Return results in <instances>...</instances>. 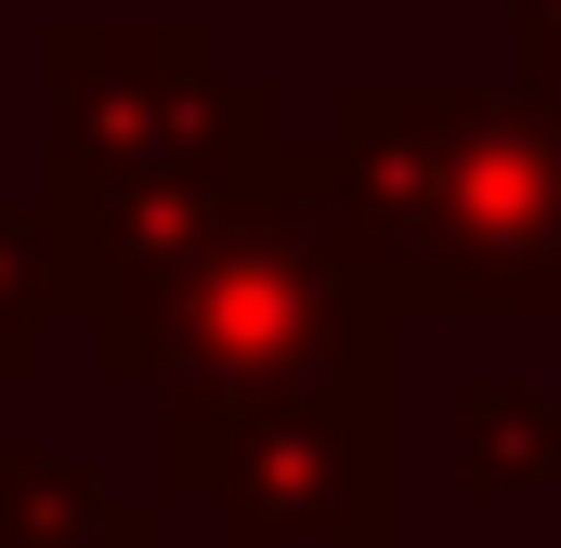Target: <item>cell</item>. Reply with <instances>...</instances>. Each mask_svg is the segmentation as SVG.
I'll return each mask as SVG.
<instances>
[{"instance_id": "1", "label": "cell", "mask_w": 561, "mask_h": 548, "mask_svg": "<svg viewBox=\"0 0 561 548\" xmlns=\"http://www.w3.org/2000/svg\"><path fill=\"white\" fill-rule=\"evenodd\" d=\"M353 300L405 327H561V118L510 79H353L313 132Z\"/></svg>"}, {"instance_id": "2", "label": "cell", "mask_w": 561, "mask_h": 548, "mask_svg": "<svg viewBox=\"0 0 561 548\" xmlns=\"http://www.w3.org/2000/svg\"><path fill=\"white\" fill-rule=\"evenodd\" d=\"M53 274H66V327L92 340L105 379H131L157 406H236V392H313V379H392V327L353 300V274L327 249L313 170L275 196H222V209H53L26 196Z\"/></svg>"}, {"instance_id": "3", "label": "cell", "mask_w": 561, "mask_h": 548, "mask_svg": "<svg viewBox=\"0 0 561 548\" xmlns=\"http://www.w3.org/2000/svg\"><path fill=\"white\" fill-rule=\"evenodd\" d=\"M39 79H53V209H222V196H275L313 170V144L287 132V92L222 66L209 26L170 13H53L39 26Z\"/></svg>"}, {"instance_id": "4", "label": "cell", "mask_w": 561, "mask_h": 548, "mask_svg": "<svg viewBox=\"0 0 561 548\" xmlns=\"http://www.w3.org/2000/svg\"><path fill=\"white\" fill-rule=\"evenodd\" d=\"M157 496L209 548H392V379L157 406Z\"/></svg>"}, {"instance_id": "5", "label": "cell", "mask_w": 561, "mask_h": 548, "mask_svg": "<svg viewBox=\"0 0 561 548\" xmlns=\"http://www.w3.org/2000/svg\"><path fill=\"white\" fill-rule=\"evenodd\" d=\"M0 548H157V496L105 483L66 444L0 431Z\"/></svg>"}, {"instance_id": "6", "label": "cell", "mask_w": 561, "mask_h": 548, "mask_svg": "<svg viewBox=\"0 0 561 548\" xmlns=\"http://www.w3.org/2000/svg\"><path fill=\"white\" fill-rule=\"evenodd\" d=\"M457 496H561V392L549 379H457Z\"/></svg>"}, {"instance_id": "7", "label": "cell", "mask_w": 561, "mask_h": 548, "mask_svg": "<svg viewBox=\"0 0 561 548\" xmlns=\"http://www.w3.org/2000/svg\"><path fill=\"white\" fill-rule=\"evenodd\" d=\"M53 327H66V274H53V236H39V209H26V196H0V379H39Z\"/></svg>"}, {"instance_id": "8", "label": "cell", "mask_w": 561, "mask_h": 548, "mask_svg": "<svg viewBox=\"0 0 561 548\" xmlns=\"http://www.w3.org/2000/svg\"><path fill=\"white\" fill-rule=\"evenodd\" d=\"M510 92L561 118V0H510Z\"/></svg>"}]
</instances>
